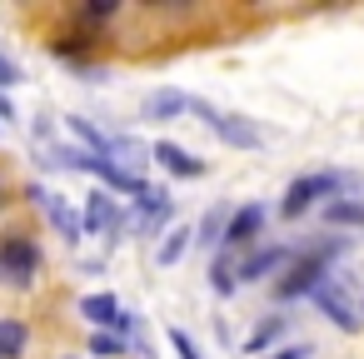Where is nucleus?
<instances>
[{"instance_id":"11","label":"nucleus","mask_w":364,"mask_h":359,"mask_svg":"<svg viewBox=\"0 0 364 359\" xmlns=\"http://www.w3.org/2000/svg\"><path fill=\"white\" fill-rule=\"evenodd\" d=\"M95 41H100V36H95V31H85V26H80V31H60V36H55V41H50V50H55V55H60V60H80V55H85V50H90V45H95Z\"/></svg>"},{"instance_id":"14","label":"nucleus","mask_w":364,"mask_h":359,"mask_svg":"<svg viewBox=\"0 0 364 359\" xmlns=\"http://www.w3.org/2000/svg\"><path fill=\"white\" fill-rule=\"evenodd\" d=\"M190 245H195V230H190V225H175V230L165 235V245L155 250V259H160V264H180V254H185Z\"/></svg>"},{"instance_id":"25","label":"nucleus","mask_w":364,"mask_h":359,"mask_svg":"<svg viewBox=\"0 0 364 359\" xmlns=\"http://www.w3.org/2000/svg\"><path fill=\"white\" fill-rule=\"evenodd\" d=\"M21 80V70L11 65V60H0V90H6V85H16Z\"/></svg>"},{"instance_id":"1","label":"nucleus","mask_w":364,"mask_h":359,"mask_svg":"<svg viewBox=\"0 0 364 359\" xmlns=\"http://www.w3.org/2000/svg\"><path fill=\"white\" fill-rule=\"evenodd\" d=\"M349 240H329V245H319V250H304L289 269H284V279L274 284V294L279 299H299V294H314L319 284H324V269H329V259L344 250Z\"/></svg>"},{"instance_id":"17","label":"nucleus","mask_w":364,"mask_h":359,"mask_svg":"<svg viewBox=\"0 0 364 359\" xmlns=\"http://www.w3.org/2000/svg\"><path fill=\"white\" fill-rule=\"evenodd\" d=\"M284 329H289V319L269 314V319H264V324H259V329H255V334L245 339V354H259V349H269V344H274V339H279Z\"/></svg>"},{"instance_id":"9","label":"nucleus","mask_w":364,"mask_h":359,"mask_svg":"<svg viewBox=\"0 0 364 359\" xmlns=\"http://www.w3.org/2000/svg\"><path fill=\"white\" fill-rule=\"evenodd\" d=\"M85 230H95V235H115L120 230V210H115L110 195H90L85 200Z\"/></svg>"},{"instance_id":"15","label":"nucleus","mask_w":364,"mask_h":359,"mask_svg":"<svg viewBox=\"0 0 364 359\" xmlns=\"http://www.w3.org/2000/svg\"><path fill=\"white\" fill-rule=\"evenodd\" d=\"M210 284H215V294H235V284H240V264L230 259V250L215 254V264H210Z\"/></svg>"},{"instance_id":"3","label":"nucleus","mask_w":364,"mask_h":359,"mask_svg":"<svg viewBox=\"0 0 364 359\" xmlns=\"http://www.w3.org/2000/svg\"><path fill=\"white\" fill-rule=\"evenodd\" d=\"M0 274H6L11 284H36L41 274V250L31 235H0Z\"/></svg>"},{"instance_id":"6","label":"nucleus","mask_w":364,"mask_h":359,"mask_svg":"<svg viewBox=\"0 0 364 359\" xmlns=\"http://www.w3.org/2000/svg\"><path fill=\"white\" fill-rule=\"evenodd\" d=\"M210 125H215V135H220L225 145H235V150H259V130H255L245 115H215V110H210Z\"/></svg>"},{"instance_id":"27","label":"nucleus","mask_w":364,"mask_h":359,"mask_svg":"<svg viewBox=\"0 0 364 359\" xmlns=\"http://www.w3.org/2000/svg\"><path fill=\"white\" fill-rule=\"evenodd\" d=\"M65 359H70V354H65Z\"/></svg>"},{"instance_id":"18","label":"nucleus","mask_w":364,"mask_h":359,"mask_svg":"<svg viewBox=\"0 0 364 359\" xmlns=\"http://www.w3.org/2000/svg\"><path fill=\"white\" fill-rule=\"evenodd\" d=\"M21 349H26V324L0 319V359H21Z\"/></svg>"},{"instance_id":"20","label":"nucleus","mask_w":364,"mask_h":359,"mask_svg":"<svg viewBox=\"0 0 364 359\" xmlns=\"http://www.w3.org/2000/svg\"><path fill=\"white\" fill-rule=\"evenodd\" d=\"M225 210H210L205 220H200V245H210V250H225Z\"/></svg>"},{"instance_id":"21","label":"nucleus","mask_w":364,"mask_h":359,"mask_svg":"<svg viewBox=\"0 0 364 359\" xmlns=\"http://www.w3.org/2000/svg\"><path fill=\"white\" fill-rule=\"evenodd\" d=\"M115 11H120V6H115V0H90V6L80 11V26L90 31V26H100V21H110Z\"/></svg>"},{"instance_id":"2","label":"nucleus","mask_w":364,"mask_h":359,"mask_svg":"<svg viewBox=\"0 0 364 359\" xmlns=\"http://www.w3.org/2000/svg\"><path fill=\"white\" fill-rule=\"evenodd\" d=\"M344 185H349V175H299V180L284 190L279 215H284V220H299V215H304L314 200H334Z\"/></svg>"},{"instance_id":"10","label":"nucleus","mask_w":364,"mask_h":359,"mask_svg":"<svg viewBox=\"0 0 364 359\" xmlns=\"http://www.w3.org/2000/svg\"><path fill=\"white\" fill-rule=\"evenodd\" d=\"M259 225H264V210H259V205H245V210L230 220V230H225V250H235V245H250V240L259 235Z\"/></svg>"},{"instance_id":"13","label":"nucleus","mask_w":364,"mask_h":359,"mask_svg":"<svg viewBox=\"0 0 364 359\" xmlns=\"http://www.w3.org/2000/svg\"><path fill=\"white\" fill-rule=\"evenodd\" d=\"M195 100H185L180 90H160V95H150L145 100V115L150 120H170V115H180V110H190Z\"/></svg>"},{"instance_id":"5","label":"nucleus","mask_w":364,"mask_h":359,"mask_svg":"<svg viewBox=\"0 0 364 359\" xmlns=\"http://www.w3.org/2000/svg\"><path fill=\"white\" fill-rule=\"evenodd\" d=\"M309 299H314V304H319V309H324V314H329V319H334V324H339L344 334H359V329H364L359 309L349 304V294H344V289H339L334 279H324V284H319V289H314Z\"/></svg>"},{"instance_id":"12","label":"nucleus","mask_w":364,"mask_h":359,"mask_svg":"<svg viewBox=\"0 0 364 359\" xmlns=\"http://www.w3.org/2000/svg\"><path fill=\"white\" fill-rule=\"evenodd\" d=\"M80 314L90 319V324H120V304H115V294H85L80 299Z\"/></svg>"},{"instance_id":"16","label":"nucleus","mask_w":364,"mask_h":359,"mask_svg":"<svg viewBox=\"0 0 364 359\" xmlns=\"http://www.w3.org/2000/svg\"><path fill=\"white\" fill-rule=\"evenodd\" d=\"M324 220H329V225L364 230V200H329V205H324Z\"/></svg>"},{"instance_id":"8","label":"nucleus","mask_w":364,"mask_h":359,"mask_svg":"<svg viewBox=\"0 0 364 359\" xmlns=\"http://www.w3.org/2000/svg\"><path fill=\"white\" fill-rule=\"evenodd\" d=\"M299 254L289 250V245H269V250H255L245 264H240V279H264V274H274L279 264H294Z\"/></svg>"},{"instance_id":"24","label":"nucleus","mask_w":364,"mask_h":359,"mask_svg":"<svg viewBox=\"0 0 364 359\" xmlns=\"http://www.w3.org/2000/svg\"><path fill=\"white\" fill-rule=\"evenodd\" d=\"M269 359H309V344H289V349H279V354H269Z\"/></svg>"},{"instance_id":"7","label":"nucleus","mask_w":364,"mask_h":359,"mask_svg":"<svg viewBox=\"0 0 364 359\" xmlns=\"http://www.w3.org/2000/svg\"><path fill=\"white\" fill-rule=\"evenodd\" d=\"M150 155H155V160H160L170 175H180V180H195V175H205V160H195V155H190L185 145H175V140H160Z\"/></svg>"},{"instance_id":"19","label":"nucleus","mask_w":364,"mask_h":359,"mask_svg":"<svg viewBox=\"0 0 364 359\" xmlns=\"http://www.w3.org/2000/svg\"><path fill=\"white\" fill-rule=\"evenodd\" d=\"M46 210H50V220H55V230H60L65 240H80V220H75V210H70L65 200H55V195H50V200H46Z\"/></svg>"},{"instance_id":"22","label":"nucleus","mask_w":364,"mask_h":359,"mask_svg":"<svg viewBox=\"0 0 364 359\" xmlns=\"http://www.w3.org/2000/svg\"><path fill=\"white\" fill-rule=\"evenodd\" d=\"M90 354H100V359L110 354V359H115V354H125V339H120V334H95V339H90Z\"/></svg>"},{"instance_id":"4","label":"nucleus","mask_w":364,"mask_h":359,"mask_svg":"<svg viewBox=\"0 0 364 359\" xmlns=\"http://www.w3.org/2000/svg\"><path fill=\"white\" fill-rule=\"evenodd\" d=\"M60 165H70V170H85V175H100L110 190H145L140 180H135V170H120V165H110V160H100V155H90V150H60Z\"/></svg>"},{"instance_id":"23","label":"nucleus","mask_w":364,"mask_h":359,"mask_svg":"<svg viewBox=\"0 0 364 359\" xmlns=\"http://www.w3.org/2000/svg\"><path fill=\"white\" fill-rule=\"evenodd\" d=\"M170 344L180 349V359H200V349L190 344V334H185V329H170Z\"/></svg>"},{"instance_id":"26","label":"nucleus","mask_w":364,"mask_h":359,"mask_svg":"<svg viewBox=\"0 0 364 359\" xmlns=\"http://www.w3.org/2000/svg\"><path fill=\"white\" fill-rule=\"evenodd\" d=\"M0 205H6V175H0Z\"/></svg>"}]
</instances>
